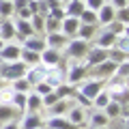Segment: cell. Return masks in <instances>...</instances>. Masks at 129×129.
I'll return each instance as SVG.
<instances>
[{
	"label": "cell",
	"instance_id": "bcb514c9",
	"mask_svg": "<svg viewBox=\"0 0 129 129\" xmlns=\"http://www.w3.org/2000/svg\"><path fill=\"white\" fill-rule=\"evenodd\" d=\"M110 5L114 7V9H125V7H127V0H110Z\"/></svg>",
	"mask_w": 129,
	"mask_h": 129
},
{
	"label": "cell",
	"instance_id": "7402d4cb",
	"mask_svg": "<svg viewBox=\"0 0 129 129\" xmlns=\"http://www.w3.org/2000/svg\"><path fill=\"white\" fill-rule=\"evenodd\" d=\"M19 116V112L15 110L11 103H0V120L2 123H9V120H15Z\"/></svg>",
	"mask_w": 129,
	"mask_h": 129
},
{
	"label": "cell",
	"instance_id": "8992f818",
	"mask_svg": "<svg viewBox=\"0 0 129 129\" xmlns=\"http://www.w3.org/2000/svg\"><path fill=\"white\" fill-rule=\"evenodd\" d=\"M47 75V67H43V64H35V67H28L26 73H24V78H26V82L30 84V86H35V84L43 82Z\"/></svg>",
	"mask_w": 129,
	"mask_h": 129
},
{
	"label": "cell",
	"instance_id": "1f68e13d",
	"mask_svg": "<svg viewBox=\"0 0 129 129\" xmlns=\"http://www.w3.org/2000/svg\"><path fill=\"white\" fill-rule=\"evenodd\" d=\"M103 114H106L108 118H118V116H120V103L110 101L106 108H103Z\"/></svg>",
	"mask_w": 129,
	"mask_h": 129
},
{
	"label": "cell",
	"instance_id": "d4e9b609",
	"mask_svg": "<svg viewBox=\"0 0 129 129\" xmlns=\"http://www.w3.org/2000/svg\"><path fill=\"white\" fill-rule=\"evenodd\" d=\"M78 19H80V24H88V26H99V24H97V13H95V11H90V9H84L82 13L78 15Z\"/></svg>",
	"mask_w": 129,
	"mask_h": 129
},
{
	"label": "cell",
	"instance_id": "ffe728a7",
	"mask_svg": "<svg viewBox=\"0 0 129 129\" xmlns=\"http://www.w3.org/2000/svg\"><path fill=\"white\" fill-rule=\"evenodd\" d=\"M84 11V0H67L64 2V15L69 17H78Z\"/></svg>",
	"mask_w": 129,
	"mask_h": 129
},
{
	"label": "cell",
	"instance_id": "816d5d0a",
	"mask_svg": "<svg viewBox=\"0 0 129 129\" xmlns=\"http://www.w3.org/2000/svg\"><path fill=\"white\" fill-rule=\"evenodd\" d=\"M95 129H108V127H95Z\"/></svg>",
	"mask_w": 129,
	"mask_h": 129
},
{
	"label": "cell",
	"instance_id": "484cf974",
	"mask_svg": "<svg viewBox=\"0 0 129 129\" xmlns=\"http://www.w3.org/2000/svg\"><path fill=\"white\" fill-rule=\"evenodd\" d=\"M26 95H28V92H13L11 106H13L17 112H26Z\"/></svg>",
	"mask_w": 129,
	"mask_h": 129
},
{
	"label": "cell",
	"instance_id": "e575fe53",
	"mask_svg": "<svg viewBox=\"0 0 129 129\" xmlns=\"http://www.w3.org/2000/svg\"><path fill=\"white\" fill-rule=\"evenodd\" d=\"M90 123H92V127H108V123H110V118H108V116L103 114V110H99L97 114H92Z\"/></svg>",
	"mask_w": 129,
	"mask_h": 129
},
{
	"label": "cell",
	"instance_id": "cb8c5ba5",
	"mask_svg": "<svg viewBox=\"0 0 129 129\" xmlns=\"http://www.w3.org/2000/svg\"><path fill=\"white\" fill-rule=\"evenodd\" d=\"M114 39H116V35H112L110 30H101V35L97 37V47H106V50H110V47L114 45Z\"/></svg>",
	"mask_w": 129,
	"mask_h": 129
},
{
	"label": "cell",
	"instance_id": "d6986e66",
	"mask_svg": "<svg viewBox=\"0 0 129 129\" xmlns=\"http://www.w3.org/2000/svg\"><path fill=\"white\" fill-rule=\"evenodd\" d=\"M67 116H69V123H73V125H84V120H86V112H84V108L82 106H75V108H71V110H67Z\"/></svg>",
	"mask_w": 129,
	"mask_h": 129
},
{
	"label": "cell",
	"instance_id": "5bb4252c",
	"mask_svg": "<svg viewBox=\"0 0 129 129\" xmlns=\"http://www.w3.org/2000/svg\"><path fill=\"white\" fill-rule=\"evenodd\" d=\"M78 28H80V19L78 17H69V15H64V19L60 22V32H62L64 37H75Z\"/></svg>",
	"mask_w": 129,
	"mask_h": 129
},
{
	"label": "cell",
	"instance_id": "f907efd6",
	"mask_svg": "<svg viewBox=\"0 0 129 129\" xmlns=\"http://www.w3.org/2000/svg\"><path fill=\"white\" fill-rule=\"evenodd\" d=\"M2 86H5V80H0V88H2Z\"/></svg>",
	"mask_w": 129,
	"mask_h": 129
},
{
	"label": "cell",
	"instance_id": "83f0119b",
	"mask_svg": "<svg viewBox=\"0 0 129 129\" xmlns=\"http://www.w3.org/2000/svg\"><path fill=\"white\" fill-rule=\"evenodd\" d=\"M50 32H60V19H54L50 15H45V26H43V35Z\"/></svg>",
	"mask_w": 129,
	"mask_h": 129
},
{
	"label": "cell",
	"instance_id": "6da1fadb",
	"mask_svg": "<svg viewBox=\"0 0 129 129\" xmlns=\"http://www.w3.org/2000/svg\"><path fill=\"white\" fill-rule=\"evenodd\" d=\"M26 64L22 60H15V62H2L0 64V80H5V82H15V80L24 78L26 73Z\"/></svg>",
	"mask_w": 129,
	"mask_h": 129
},
{
	"label": "cell",
	"instance_id": "9c48e42d",
	"mask_svg": "<svg viewBox=\"0 0 129 129\" xmlns=\"http://www.w3.org/2000/svg\"><path fill=\"white\" fill-rule=\"evenodd\" d=\"M88 75V67L86 64H71L69 73H67V84H78L82 80H86Z\"/></svg>",
	"mask_w": 129,
	"mask_h": 129
},
{
	"label": "cell",
	"instance_id": "7bdbcfd3",
	"mask_svg": "<svg viewBox=\"0 0 129 129\" xmlns=\"http://www.w3.org/2000/svg\"><path fill=\"white\" fill-rule=\"evenodd\" d=\"M103 2H106V0H84V9H90V11H99L103 7Z\"/></svg>",
	"mask_w": 129,
	"mask_h": 129
},
{
	"label": "cell",
	"instance_id": "f1b7e54d",
	"mask_svg": "<svg viewBox=\"0 0 129 129\" xmlns=\"http://www.w3.org/2000/svg\"><path fill=\"white\" fill-rule=\"evenodd\" d=\"M15 15V9H13V0H2L0 2V19H7Z\"/></svg>",
	"mask_w": 129,
	"mask_h": 129
},
{
	"label": "cell",
	"instance_id": "277c9868",
	"mask_svg": "<svg viewBox=\"0 0 129 129\" xmlns=\"http://www.w3.org/2000/svg\"><path fill=\"white\" fill-rule=\"evenodd\" d=\"M19 54H22V45L9 41V43L2 45V50H0V60H2V62H15V60H19Z\"/></svg>",
	"mask_w": 129,
	"mask_h": 129
},
{
	"label": "cell",
	"instance_id": "681fc988",
	"mask_svg": "<svg viewBox=\"0 0 129 129\" xmlns=\"http://www.w3.org/2000/svg\"><path fill=\"white\" fill-rule=\"evenodd\" d=\"M75 97H78L80 106H88V103H90V101H88V99H86V97H84V95H80V92H78V95H75Z\"/></svg>",
	"mask_w": 129,
	"mask_h": 129
},
{
	"label": "cell",
	"instance_id": "db71d44e",
	"mask_svg": "<svg viewBox=\"0 0 129 129\" xmlns=\"http://www.w3.org/2000/svg\"><path fill=\"white\" fill-rule=\"evenodd\" d=\"M37 129H41V127H37Z\"/></svg>",
	"mask_w": 129,
	"mask_h": 129
},
{
	"label": "cell",
	"instance_id": "5b68a950",
	"mask_svg": "<svg viewBox=\"0 0 129 129\" xmlns=\"http://www.w3.org/2000/svg\"><path fill=\"white\" fill-rule=\"evenodd\" d=\"M60 62H62V54H60V50L45 47V50L41 52V64H43V67L52 69V67H60Z\"/></svg>",
	"mask_w": 129,
	"mask_h": 129
},
{
	"label": "cell",
	"instance_id": "60d3db41",
	"mask_svg": "<svg viewBox=\"0 0 129 129\" xmlns=\"http://www.w3.org/2000/svg\"><path fill=\"white\" fill-rule=\"evenodd\" d=\"M32 90L37 92V95H41V97H43V95H47L50 90H54V88H52L47 82H39V84H35V86H32Z\"/></svg>",
	"mask_w": 129,
	"mask_h": 129
},
{
	"label": "cell",
	"instance_id": "f6af8a7d",
	"mask_svg": "<svg viewBox=\"0 0 129 129\" xmlns=\"http://www.w3.org/2000/svg\"><path fill=\"white\" fill-rule=\"evenodd\" d=\"M15 15H17V19H30L32 15H35V13H32V11L28 9V7H24V9H19V11H15Z\"/></svg>",
	"mask_w": 129,
	"mask_h": 129
},
{
	"label": "cell",
	"instance_id": "e0dca14e",
	"mask_svg": "<svg viewBox=\"0 0 129 129\" xmlns=\"http://www.w3.org/2000/svg\"><path fill=\"white\" fill-rule=\"evenodd\" d=\"M47 129H80L78 125L69 123L64 116H50L47 120Z\"/></svg>",
	"mask_w": 129,
	"mask_h": 129
},
{
	"label": "cell",
	"instance_id": "11a10c76",
	"mask_svg": "<svg viewBox=\"0 0 129 129\" xmlns=\"http://www.w3.org/2000/svg\"><path fill=\"white\" fill-rule=\"evenodd\" d=\"M0 2H2V0H0Z\"/></svg>",
	"mask_w": 129,
	"mask_h": 129
},
{
	"label": "cell",
	"instance_id": "ba28073f",
	"mask_svg": "<svg viewBox=\"0 0 129 129\" xmlns=\"http://www.w3.org/2000/svg\"><path fill=\"white\" fill-rule=\"evenodd\" d=\"M116 67H118V64H116V62H112L110 58H106V60H103V62L95 64L92 69H95V75H97V78H99V80H108V78H112V75H114Z\"/></svg>",
	"mask_w": 129,
	"mask_h": 129
},
{
	"label": "cell",
	"instance_id": "8fae6325",
	"mask_svg": "<svg viewBox=\"0 0 129 129\" xmlns=\"http://www.w3.org/2000/svg\"><path fill=\"white\" fill-rule=\"evenodd\" d=\"M43 39H45V47H52V50H64L67 41H69V37H64L62 32H50Z\"/></svg>",
	"mask_w": 129,
	"mask_h": 129
},
{
	"label": "cell",
	"instance_id": "4fadbf2b",
	"mask_svg": "<svg viewBox=\"0 0 129 129\" xmlns=\"http://www.w3.org/2000/svg\"><path fill=\"white\" fill-rule=\"evenodd\" d=\"M0 39H2L5 43H9V41L15 39V22L11 17L0 19Z\"/></svg>",
	"mask_w": 129,
	"mask_h": 129
},
{
	"label": "cell",
	"instance_id": "836d02e7",
	"mask_svg": "<svg viewBox=\"0 0 129 129\" xmlns=\"http://www.w3.org/2000/svg\"><path fill=\"white\" fill-rule=\"evenodd\" d=\"M67 110H69L67 101H64V99H58V101H56L54 106L50 108V114H52V116H62V114H64Z\"/></svg>",
	"mask_w": 129,
	"mask_h": 129
},
{
	"label": "cell",
	"instance_id": "603a6c76",
	"mask_svg": "<svg viewBox=\"0 0 129 129\" xmlns=\"http://www.w3.org/2000/svg\"><path fill=\"white\" fill-rule=\"evenodd\" d=\"M95 35H97V26H88V24H80L78 32H75V37L82 41H90Z\"/></svg>",
	"mask_w": 129,
	"mask_h": 129
},
{
	"label": "cell",
	"instance_id": "7dc6e473",
	"mask_svg": "<svg viewBox=\"0 0 129 129\" xmlns=\"http://www.w3.org/2000/svg\"><path fill=\"white\" fill-rule=\"evenodd\" d=\"M24 7H28V0H13V9L15 11L24 9Z\"/></svg>",
	"mask_w": 129,
	"mask_h": 129
},
{
	"label": "cell",
	"instance_id": "8d00e7d4",
	"mask_svg": "<svg viewBox=\"0 0 129 129\" xmlns=\"http://www.w3.org/2000/svg\"><path fill=\"white\" fill-rule=\"evenodd\" d=\"M13 90L15 92H30L32 86L26 82V78H19V80H15V82H13Z\"/></svg>",
	"mask_w": 129,
	"mask_h": 129
},
{
	"label": "cell",
	"instance_id": "2e32d148",
	"mask_svg": "<svg viewBox=\"0 0 129 129\" xmlns=\"http://www.w3.org/2000/svg\"><path fill=\"white\" fill-rule=\"evenodd\" d=\"M41 125H43V120H41V116H39V112H26L24 118H22V127L19 129H37V127H41Z\"/></svg>",
	"mask_w": 129,
	"mask_h": 129
},
{
	"label": "cell",
	"instance_id": "9a60e30c",
	"mask_svg": "<svg viewBox=\"0 0 129 129\" xmlns=\"http://www.w3.org/2000/svg\"><path fill=\"white\" fill-rule=\"evenodd\" d=\"M15 22V37L17 39H26V37H32L35 35V30H32L30 26V19H13Z\"/></svg>",
	"mask_w": 129,
	"mask_h": 129
},
{
	"label": "cell",
	"instance_id": "52a82bcc",
	"mask_svg": "<svg viewBox=\"0 0 129 129\" xmlns=\"http://www.w3.org/2000/svg\"><path fill=\"white\" fill-rule=\"evenodd\" d=\"M86 67H95V64H99V62H103V60L108 58V50L106 47H88V52H86Z\"/></svg>",
	"mask_w": 129,
	"mask_h": 129
},
{
	"label": "cell",
	"instance_id": "3957f363",
	"mask_svg": "<svg viewBox=\"0 0 129 129\" xmlns=\"http://www.w3.org/2000/svg\"><path fill=\"white\" fill-rule=\"evenodd\" d=\"M103 80H99V78H95V80H82V88H80V95H84L88 99V101H92L99 92L103 90Z\"/></svg>",
	"mask_w": 129,
	"mask_h": 129
},
{
	"label": "cell",
	"instance_id": "d6a6232c",
	"mask_svg": "<svg viewBox=\"0 0 129 129\" xmlns=\"http://www.w3.org/2000/svg\"><path fill=\"white\" fill-rule=\"evenodd\" d=\"M54 92H56V97H58V99H67L69 95H73V88H71V84L62 82V84H58V86L54 88Z\"/></svg>",
	"mask_w": 129,
	"mask_h": 129
},
{
	"label": "cell",
	"instance_id": "74e56055",
	"mask_svg": "<svg viewBox=\"0 0 129 129\" xmlns=\"http://www.w3.org/2000/svg\"><path fill=\"white\" fill-rule=\"evenodd\" d=\"M114 19L118 24H123V26H127V24H129V9H127V7H125V9H116Z\"/></svg>",
	"mask_w": 129,
	"mask_h": 129
},
{
	"label": "cell",
	"instance_id": "c3c4849f",
	"mask_svg": "<svg viewBox=\"0 0 129 129\" xmlns=\"http://www.w3.org/2000/svg\"><path fill=\"white\" fill-rule=\"evenodd\" d=\"M2 129H19V125H17V120H9V123H5Z\"/></svg>",
	"mask_w": 129,
	"mask_h": 129
},
{
	"label": "cell",
	"instance_id": "f5cc1de1",
	"mask_svg": "<svg viewBox=\"0 0 129 129\" xmlns=\"http://www.w3.org/2000/svg\"><path fill=\"white\" fill-rule=\"evenodd\" d=\"M60 2H62V5H64V2H67V0H60Z\"/></svg>",
	"mask_w": 129,
	"mask_h": 129
},
{
	"label": "cell",
	"instance_id": "4316f807",
	"mask_svg": "<svg viewBox=\"0 0 129 129\" xmlns=\"http://www.w3.org/2000/svg\"><path fill=\"white\" fill-rule=\"evenodd\" d=\"M108 58H110L112 62H116V64L127 62V52L125 50H116V47H110V50H108Z\"/></svg>",
	"mask_w": 129,
	"mask_h": 129
},
{
	"label": "cell",
	"instance_id": "4dcf8cb0",
	"mask_svg": "<svg viewBox=\"0 0 129 129\" xmlns=\"http://www.w3.org/2000/svg\"><path fill=\"white\" fill-rule=\"evenodd\" d=\"M108 103H110V92H106V90H101L95 99H92V106H95L97 110H103Z\"/></svg>",
	"mask_w": 129,
	"mask_h": 129
},
{
	"label": "cell",
	"instance_id": "ab89813d",
	"mask_svg": "<svg viewBox=\"0 0 129 129\" xmlns=\"http://www.w3.org/2000/svg\"><path fill=\"white\" fill-rule=\"evenodd\" d=\"M13 88H7V86H2L0 88V103H11V99H13Z\"/></svg>",
	"mask_w": 129,
	"mask_h": 129
},
{
	"label": "cell",
	"instance_id": "b9f144b4",
	"mask_svg": "<svg viewBox=\"0 0 129 129\" xmlns=\"http://www.w3.org/2000/svg\"><path fill=\"white\" fill-rule=\"evenodd\" d=\"M106 30H110L112 35H120V32H125V30H127V26H123V24H118V22L114 19V22H110V24L106 26Z\"/></svg>",
	"mask_w": 129,
	"mask_h": 129
},
{
	"label": "cell",
	"instance_id": "7a4b0ae2",
	"mask_svg": "<svg viewBox=\"0 0 129 129\" xmlns=\"http://www.w3.org/2000/svg\"><path fill=\"white\" fill-rule=\"evenodd\" d=\"M88 47H90V45H88V41H82V39L73 37V39H69V41H67L64 52H67V56H69V58L80 60V58H84V56H86Z\"/></svg>",
	"mask_w": 129,
	"mask_h": 129
},
{
	"label": "cell",
	"instance_id": "f546056e",
	"mask_svg": "<svg viewBox=\"0 0 129 129\" xmlns=\"http://www.w3.org/2000/svg\"><path fill=\"white\" fill-rule=\"evenodd\" d=\"M30 26H32V30H35V35H43V26H45V17L43 15H32L30 17Z\"/></svg>",
	"mask_w": 129,
	"mask_h": 129
},
{
	"label": "cell",
	"instance_id": "ac0fdd59",
	"mask_svg": "<svg viewBox=\"0 0 129 129\" xmlns=\"http://www.w3.org/2000/svg\"><path fill=\"white\" fill-rule=\"evenodd\" d=\"M19 60H22L26 67H35V64H41V54H39V52H32V50H24V47H22Z\"/></svg>",
	"mask_w": 129,
	"mask_h": 129
},
{
	"label": "cell",
	"instance_id": "7c38bea8",
	"mask_svg": "<svg viewBox=\"0 0 129 129\" xmlns=\"http://www.w3.org/2000/svg\"><path fill=\"white\" fill-rule=\"evenodd\" d=\"M22 47L24 50H32V52H39L41 54L43 50H45V39H43V35H32V37H26L22 41Z\"/></svg>",
	"mask_w": 129,
	"mask_h": 129
},
{
	"label": "cell",
	"instance_id": "ee69618b",
	"mask_svg": "<svg viewBox=\"0 0 129 129\" xmlns=\"http://www.w3.org/2000/svg\"><path fill=\"white\" fill-rule=\"evenodd\" d=\"M47 15H50V17H54V19H60V22H62V19H64V7L50 9V11H47Z\"/></svg>",
	"mask_w": 129,
	"mask_h": 129
},
{
	"label": "cell",
	"instance_id": "f35d334b",
	"mask_svg": "<svg viewBox=\"0 0 129 129\" xmlns=\"http://www.w3.org/2000/svg\"><path fill=\"white\" fill-rule=\"evenodd\" d=\"M56 101H58V97H56V92H54V90H50L47 95H43V97H41V103H43V108H52Z\"/></svg>",
	"mask_w": 129,
	"mask_h": 129
},
{
	"label": "cell",
	"instance_id": "d590c367",
	"mask_svg": "<svg viewBox=\"0 0 129 129\" xmlns=\"http://www.w3.org/2000/svg\"><path fill=\"white\" fill-rule=\"evenodd\" d=\"M127 45H129L127 30H125V32H120V35H116V39H114V45H112V47H116V50H125V52H127Z\"/></svg>",
	"mask_w": 129,
	"mask_h": 129
},
{
	"label": "cell",
	"instance_id": "30bf717a",
	"mask_svg": "<svg viewBox=\"0 0 129 129\" xmlns=\"http://www.w3.org/2000/svg\"><path fill=\"white\" fill-rule=\"evenodd\" d=\"M114 13H116V9H114V7H112L110 2H103V7H101L99 11H97V24L106 28L110 22H114Z\"/></svg>",
	"mask_w": 129,
	"mask_h": 129
},
{
	"label": "cell",
	"instance_id": "44dd1931",
	"mask_svg": "<svg viewBox=\"0 0 129 129\" xmlns=\"http://www.w3.org/2000/svg\"><path fill=\"white\" fill-rule=\"evenodd\" d=\"M43 108L41 103V95H37L35 90H30L26 95V112H39Z\"/></svg>",
	"mask_w": 129,
	"mask_h": 129
}]
</instances>
